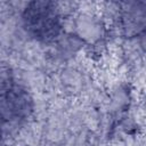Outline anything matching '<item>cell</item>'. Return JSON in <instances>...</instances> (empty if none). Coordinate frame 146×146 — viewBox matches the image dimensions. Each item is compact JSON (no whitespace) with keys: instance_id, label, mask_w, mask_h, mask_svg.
Masks as SVG:
<instances>
[{"instance_id":"cell-1","label":"cell","mask_w":146,"mask_h":146,"mask_svg":"<svg viewBox=\"0 0 146 146\" xmlns=\"http://www.w3.org/2000/svg\"><path fill=\"white\" fill-rule=\"evenodd\" d=\"M22 23L27 35L41 43L55 41L63 30L58 5L47 0L27 2L22 11Z\"/></svg>"},{"instance_id":"cell-2","label":"cell","mask_w":146,"mask_h":146,"mask_svg":"<svg viewBox=\"0 0 146 146\" xmlns=\"http://www.w3.org/2000/svg\"><path fill=\"white\" fill-rule=\"evenodd\" d=\"M0 108L3 128L17 127L25 122L33 112V100L27 89L13 75V73L2 72Z\"/></svg>"}]
</instances>
